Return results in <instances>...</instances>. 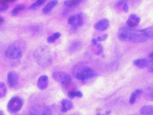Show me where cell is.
<instances>
[{
    "label": "cell",
    "instance_id": "1",
    "mask_svg": "<svg viewBox=\"0 0 153 115\" xmlns=\"http://www.w3.org/2000/svg\"><path fill=\"white\" fill-rule=\"evenodd\" d=\"M132 28L123 27L119 30L118 38L122 41H128L132 43H142L149 39L143 29H133Z\"/></svg>",
    "mask_w": 153,
    "mask_h": 115
},
{
    "label": "cell",
    "instance_id": "2",
    "mask_svg": "<svg viewBox=\"0 0 153 115\" xmlns=\"http://www.w3.org/2000/svg\"><path fill=\"white\" fill-rule=\"evenodd\" d=\"M33 55L36 62L42 67H47L52 63V54L47 46H42L36 49Z\"/></svg>",
    "mask_w": 153,
    "mask_h": 115
},
{
    "label": "cell",
    "instance_id": "3",
    "mask_svg": "<svg viewBox=\"0 0 153 115\" xmlns=\"http://www.w3.org/2000/svg\"><path fill=\"white\" fill-rule=\"evenodd\" d=\"M74 74L75 77L81 81L90 79L95 75V72L92 68L84 65L78 66L75 67Z\"/></svg>",
    "mask_w": 153,
    "mask_h": 115
},
{
    "label": "cell",
    "instance_id": "4",
    "mask_svg": "<svg viewBox=\"0 0 153 115\" xmlns=\"http://www.w3.org/2000/svg\"><path fill=\"white\" fill-rule=\"evenodd\" d=\"M5 56L10 59H19L22 56V50L17 44H13L5 51Z\"/></svg>",
    "mask_w": 153,
    "mask_h": 115
},
{
    "label": "cell",
    "instance_id": "5",
    "mask_svg": "<svg viewBox=\"0 0 153 115\" xmlns=\"http://www.w3.org/2000/svg\"><path fill=\"white\" fill-rule=\"evenodd\" d=\"M23 106V101L21 98L15 96L12 97L8 102L7 109L11 114H16L21 110Z\"/></svg>",
    "mask_w": 153,
    "mask_h": 115
},
{
    "label": "cell",
    "instance_id": "6",
    "mask_svg": "<svg viewBox=\"0 0 153 115\" xmlns=\"http://www.w3.org/2000/svg\"><path fill=\"white\" fill-rule=\"evenodd\" d=\"M52 77L55 81L61 83L65 87L69 86L72 82L70 75L65 72H54L52 74Z\"/></svg>",
    "mask_w": 153,
    "mask_h": 115
},
{
    "label": "cell",
    "instance_id": "7",
    "mask_svg": "<svg viewBox=\"0 0 153 115\" xmlns=\"http://www.w3.org/2000/svg\"><path fill=\"white\" fill-rule=\"evenodd\" d=\"M83 23V16L82 13L71 16L68 19V24L75 28L82 27Z\"/></svg>",
    "mask_w": 153,
    "mask_h": 115
},
{
    "label": "cell",
    "instance_id": "8",
    "mask_svg": "<svg viewBox=\"0 0 153 115\" xmlns=\"http://www.w3.org/2000/svg\"><path fill=\"white\" fill-rule=\"evenodd\" d=\"M19 74L15 72H10L7 74V82L10 87H14L19 82Z\"/></svg>",
    "mask_w": 153,
    "mask_h": 115
},
{
    "label": "cell",
    "instance_id": "9",
    "mask_svg": "<svg viewBox=\"0 0 153 115\" xmlns=\"http://www.w3.org/2000/svg\"><path fill=\"white\" fill-rule=\"evenodd\" d=\"M110 26V22L108 19H103L97 22L94 25L95 29L100 31H103L106 30Z\"/></svg>",
    "mask_w": 153,
    "mask_h": 115
},
{
    "label": "cell",
    "instance_id": "10",
    "mask_svg": "<svg viewBox=\"0 0 153 115\" xmlns=\"http://www.w3.org/2000/svg\"><path fill=\"white\" fill-rule=\"evenodd\" d=\"M140 22V19L136 14H131L127 21V25L130 28H134L137 26Z\"/></svg>",
    "mask_w": 153,
    "mask_h": 115
},
{
    "label": "cell",
    "instance_id": "11",
    "mask_svg": "<svg viewBox=\"0 0 153 115\" xmlns=\"http://www.w3.org/2000/svg\"><path fill=\"white\" fill-rule=\"evenodd\" d=\"M48 86V77L47 75L40 77L37 81V86L40 90H45Z\"/></svg>",
    "mask_w": 153,
    "mask_h": 115
},
{
    "label": "cell",
    "instance_id": "12",
    "mask_svg": "<svg viewBox=\"0 0 153 115\" xmlns=\"http://www.w3.org/2000/svg\"><path fill=\"white\" fill-rule=\"evenodd\" d=\"M149 60L146 58H139L134 60L133 63L139 69H144L147 67Z\"/></svg>",
    "mask_w": 153,
    "mask_h": 115
},
{
    "label": "cell",
    "instance_id": "13",
    "mask_svg": "<svg viewBox=\"0 0 153 115\" xmlns=\"http://www.w3.org/2000/svg\"><path fill=\"white\" fill-rule=\"evenodd\" d=\"M58 4V1L57 0H52L51 2H48L45 7L43 8L42 12L44 14H48L50 13L52 9L56 7Z\"/></svg>",
    "mask_w": 153,
    "mask_h": 115
},
{
    "label": "cell",
    "instance_id": "14",
    "mask_svg": "<svg viewBox=\"0 0 153 115\" xmlns=\"http://www.w3.org/2000/svg\"><path fill=\"white\" fill-rule=\"evenodd\" d=\"M73 107V104L70 100L64 99L62 101V108L61 111L62 112H67Z\"/></svg>",
    "mask_w": 153,
    "mask_h": 115
},
{
    "label": "cell",
    "instance_id": "15",
    "mask_svg": "<svg viewBox=\"0 0 153 115\" xmlns=\"http://www.w3.org/2000/svg\"><path fill=\"white\" fill-rule=\"evenodd\" d=\"M143 93V90L142 89H137L135 90L131 94L130 97V104H134L136 102L137 98L139 97L141 94Z\"/></svg>",
    "mask_w": 153,
    "mask_h": 115
},
{
    "label": "cell",
    "instance_id": "16",
    "mask_svg": "<svg viewBox=\"0 0 153 115\" xmlns=\"http://www.w3.org/2000/svg\"><path fill=\"white\" fill-rule=\"evenodd\" d=\"M140 112L141 115H153V105L143 106L140 109Z\"/></svg>",
    "mask_w": 153,
    "mask_h": 115
},
{
    "label": "cell",
    "instance_id": "17",
    "mask_svg": "<svg viewBox=\"0 0 153 115\" xmlns=\"http://www.w3.org/2000/svg\"><path fill=\"white\" fill-rule=\"evenodd\" d=\"M83 0H66L64 2L65 6L68 7H75L79 5Z\"/></svg>",
    "mask_w": 153,
    "mask_h": 115
},
{
    "label": "cell",
    "instance_id": "18",
    "mask_svg": "<svg viewBox=\"0 0 153 115\" xmlns=\"http://www.w3.org/2000/svg\"><path fill=\"white\" fill-rule=\"evenodd\" d=\"M47 0H37L36 2H35L33 4H32L29 7V9L30 10H36L38 8L42 6L45 2Z\"/></svg>",
    "mask_w": 153,
    "mask_h": 115
},
{
    "label": "cell",
    "instance_id": "19",
    "mask_svg": "<svg viewBox=\"0 0 153 115\" xmlns=\"http://www.w3.org/2000/svg\"><path fill=\"white\" fill-rule=\"evenodd\" d=\"M68 96L69 97V98H70L71 99H73L76 97H79V98H82V97H83V94L80 91H77V92L70 91L68 93Z\"/></svg>",
    "mask_w": 153,
    "mask_h": 115
},
{
    "label": "cell",
    "instance_id": "20",
    "mask_svg": "<svg viewBox=\"0 0 153 115\" xmlns=\"http://www.w3.org/2000/svg\"><path fill=\"white\" fill-rule=\"evenodd\" d=\"M25 8V6L24 5H23V4L19 5L17 7H14V9L12 10V12H11L13 16H17L19 13L20 12L24 10Z\"/></svg>",
    "mask_w": 153,
    "mask_h": 115
},
{
    "label": "cell",
    "instance_id": "21",
    "mask_svg": "<svg viewBox=\"0 0 153 115\" xmlns=\"http://www.w3.org/2000/svg\"><path fill=\"white\" fill-rule=\"evenodd\" d=\"M61 36V34L59 32H56L53 34L52 35L49 36L47 39V42L49 43H52L55 42L57 39H58Z\"/></svg>",
    "mask_w": 153,
    "mask_h": 115
},
{
    "label": "cell",
    "instance_id": "22",
    "mask_svg": "<svg viewBox=\"0 0 153 115\" xmlns=\"http://www.w3.org/2000/svg\"><path fill=\"white\" fill-rule=\"evenodd\" d=\"M143 30L149 39H153V26L147 27Z\"/></svg>",
    "mask_w": 153,
    "mask_h": 115
},
{
    "label": "cell",
    "instance_id": "23",
    "mask_svg": "<svg viewBox=\"0 0 153 115\" xmlns=\"http://www.w3.org/2000/svg\"><path fill=\"white\" fill-rule=\"evenodd\" d=\"M7 92V89L5 84H4L3 82H1L0 83V98L1 99L5 96Z\"/></svg>",
    "mask_w": 153,
    "mask_h": 115
},
{
    "label": "cell",
    "instance_id": "24",
    "mask_svg": "<svg viewBox=\"0 0 153 115\" xmlns=\"http://www.w3.org/2000/svg\"><path fill=\"white\" fill-rule=\"evenodd\" d=\"M146 98L149 100L153 101V86L149 87L147 89L146 92Z\"/></svg>",
    "mask_w": 153,
    "mask_h": 115
},
{
    "label": "cell",
    "instance_id": "25",
    "mask_svg": "<svg viewBox=\"0 0 153 115\" xmlns=\"http://www.w3.org/2000/svg\"><path fill=\"white\" fill-rule=\"evenodd\" d=\"M147 68H148L149 72L153 73V59H150L149 60Z\"/></svg>",
    "mask_w": 153,
    "mask_h": 115
},
{
    "label": "cell",
    "instance_id": "26",
    "mask_svg": "<svg viewBox=\"0 0 153 115\" xmlns=\"http://www.w3.org/2000/svg\"><path fill=\"white\" fill-rule=\"evenodd\" d=\"M42 114V115H52V111L49 107H46L44 109Z\"/></svg>",
    "mask_w": 153,
    "mask_h": 115
},
{
    "label": "cell",
    "instance_id": "27",
    "mask_svg": "<svg viewBox=\"0 0 153 115\" xmlns=\"http://www.w3.org/2000/svg\"><path fill=\"white\" fill-rule=\"evenodd\" d=\"M107 37H108V34H105L103 36H99L97 37V41H99V42L105 41L107 39Z\"/></svg>",
    "mask_w": 153,
    "mask_h": 115
},
{
    "label": "cell",
    "instance_id": "28",
    "mask_svg": "<svg viewBox=\"0 0 153 115\" xmlns=\"http://www.w3.org/2000/svg\"><path fill=\"white\" fill-rule=\"evenodd\" d=\"M9 7V4H0V11L3 12L7 10Z\"/></svg>",
    "mask_w": 153,
    "mask_h": 115
},
{
    "label": "cell",
    "instance_id": "29",
    "mask_svg": "<svg viewBox=\"0 0 153 115\" xmlns=\"http://www.w3.org/2000/svg\"><path fill=\"white\" fill-rule=\"evenodd\" d=\"M97 48L99 49V50L97 52V55L102 54L103 51V46L101 44H97Z\"/></svg>",
    "mask_w": 153,
    "mask_h": 115
},
{
    "label": "cell",
    "instance_id": "30",
    "mask_svg": "<svg viewBox=\"0 0 153 115\" xmlns=\"http://www.w3.org/2000/svg\"><path fill=\"white\" fill-rule=\"evenodd\" d=\"M128 9H129V7H128V4L127 2H125L124 4H123V10H124V12H128Z\"/></svg>",
    "mask_w": 153,
    "mask_h": 115
},
{
    "label": "cell",
    "instance_id": "31",
    "mask_svg": "<svg viewBox=\"0 0 153 115\" xmlns=\"http://www.w3.org/2000/svg\"><path fill=\"white\" fill-rule=\"evenodd\" d=\"M92 43H93L94 45L97 46V44H98V43H97V39H95V38L92 39Z\"/></svg>",
    "mask_w": 153,
    "mask_h": 115
},
{
    "label": "cell",
    "instance_id": "32",
    "mask_svg": "<svg viewBox=\"0 0 153 115\" xmlns=\"http://www.w3.org/2000/svg\"><path fill=\"white\" fill-rule=\"evenodd\" d=\"M5 22L4 19L2 16H1V17H0V25H2V24H3V22Z\"/></svg>",
    "mask_w": 153,
    "mask_h": 115
},
{
    "label": "cell",
    "instance_id": "33",
    "mask_svg": "<svg viewBox=\"0 0 153 115\" xmlns=\"http://www.w3.org/2000/svg\"><path fill=\"white\" fill-rule=\"evenodd\" d=\"M149 57L150 58V59H153V52L149 54Z\"/></svg>",
    "mask_w": 153,
    "mask_h": 115
},
{
    "label": "cell",
    "instance_id": "34",
    "mask_svg": "<svg viewBox=\"0 0 153 115\" xmlns=\"http://www.w3.org/2000/svg\"><path fill=\"white\" fill-rule=\"evenodd\" d=\"M111 113V111H108V112H107L105 113V115H110Z\"/></svg>",
    "mask_w": 153,
    "mask_h": 115
},
{
    "label": "cell",
    "instance_id": "35",
    "mask_svg": "<svg viewBox=\"0 0 153 115\" xmlns=\"http://www.w3.org/2000/svg\"><path fill=\"white\" fill-rule=\"evenodd\" d=\"M15 1H16V0H8V1H9V2H12Z\"/></svg>",
    "mask_w": 153,
    "mask_h": 115
},
{
    "label": "cell",
    "instance_id": "36",
    "mask_svg": "<svg viewBox=\"0 0 153 115\" xmlns=\"http://www.w3.org/2000/svg\"><path fill=\"white\" fill-rule=\"evenodd\" d=\"M0 115H3V112H2V111H0Z\"/></svg>",
    "mask_w": 153,
    "mask_h": 115
}]
</instances>
